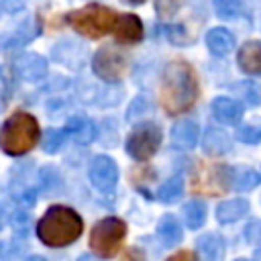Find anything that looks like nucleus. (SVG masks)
Segmentation results:
<instances>
[{"label":"nucleus","instance_id":"f257e3e1","mask_svg":"<svg viewBox=\"0 0 261 261\" xmlns=\"http://www.w3.org/2000/svg\"><path fill=\"white\" fill-rule=\"evenodd\" d=\"M198 75L188 61H171L165 65L161 75V106L167 114H181L194 106L198 100Z\"/></svg>","mask_w":261,"mask_h":261},{"label":"nucleus","instance_id":"f03ea898","mask_svg":"<svg viewBox=\"0 0 261 261\" xmlns=\"http://www.w3.org/2000/svg\"><path fill=\"white\" fill-rule=\"evenodd\" d=\"M84 230L80 214L67 206H51L37 224L39 241L47 247H67Z\"/></svg>","mask_w":261,"mask_h":261},{"label":"nucleus","instance_id":"7ed1b4c3","mask_svg":"<svg viewBox=\"0 0 261 261\" xmlns=\"http://www.w3.org/2000/svg\"><path fill=\"white\" fill-rule=\"evenodd\" d=\"M41 139L39 122L29 112H14L0 130V149L6 155L20 157L29 153Z\"/></svg>","mask_w":261,"mask_h":261},{"label":"nucleus","instance_id":"20e7f679","mask_svg":"<svg viewBox=\"0 0 261 261\" xmlns=\"http://www.w3.org/2000/svg\"><path fill=\"white\" fill-rule=\"evenodd\" d=\"M67 22L71 29H75L80 35L90 39H100L106 33L114 31L118 22V14L102 4H88L80 10H73L67 14Z\"/></svg>","mask_w":261,"mask_h":261},{"label":"nucleus","instance_id":"39448f33","mask_svg":"<svg viewBox=\"0 0 261 261\" xmlns=\"http://www.w3.org/2000/svg\"><path fill=\"white\" fill-rule=\"evenodd\" d=\"M124 237H126V224L116 216H108V218L98 220L92 226L88 245L98 257L112 259L120 251Z\"/></svg>","mask_w":261,"mask_h":261},{"label":"nucleus","instance_id":"423d86ee","mask_svg":"<svg viewBox=\"0 0 261 261\" xmlns=\"http://www.w3.org/2000/svg\"><path fill=\"white\" fill-rule=\"evenodd\" d=\"M232 186V169L224 163H200L192 177V188L198 194L218 196Z\"/></svg>","mask_w":261,"mask_h":261},{"label":"nucleus","instance_id":"0eeeda50","mask_svg":"<svg viewBox=\"0 0 261 261\" xmlns=\"http://www.w3.org/2000/svg\"><path fill=\"white\" fill-rule=\"evenodd\" d=\"M92 69L100 80L118 84L126 71V55L114 45L100 47L92 57Z\"/></svg>","mask_w":261,"mask_h":261},{"label":"nucleus","instance_id":"6e6552de","mask_svg":"<svg viewBox=\"0 0 261 261\" xmlns=\"http://www.w3.org/2000/svg\"><path fill=\"white\" fill-rule=\"evenodd\" d=\"M159 145H161V128L155 122H143L128 135L126 153L137 161H145L151 155H155Z\"/></svg>","mask_w":261,"mask_h":261},{"label":"nucleus","instance_id":"1a4fd4ad","mask_svg":"<svg viewBox=\"0 0 261 261\" xmlns=\"http://www.w3.org/2000/svg\"><path fill=\"white\" fill-rule=\"evenodd\" d=\"M88 177L94 184V188H98L100 192H110L116 186V181H118V167H116L112 157L98 155L90 163Z\"/></svg>","mask_w":261,"mask_h":261},{"label":"nucleus","instance_id":"9d476101","mask_svg":"<svg viewBox=\"0 0 261 261\" xmlns=\"http://www.w3.org/2000/svg\"><path fill=\"white\" fill-rule=\"evenodd\" d=\"M14 71L24 82H37L47 73V59L37 53H24L14 59Z\"/></svg>","mask_w":261,"mask_h":261},{"label":"nucleus","instance_id":"9b49d317","mask_svg":"<svg viewBox=\"0 0 261 261\" xmlns=\"http://www.w3.org/2000/svg\"><path fill=\"white\" fill-rule=\"evenodd\" d=\"M114 35H116V41L120 45H130V43L141 41V37H143V22H141V18L135 16V14L118 16V22L114 27Z\"/></svg>","mask_w":261,"mask_h":261},{"label":"nucleus","instance_id":"f8f14e48","mask_svg":"<svg viewBox=\"0 0 261 261\" xmlns=\"http://www.w3.org/2000/svg\"><path fill=\"white\" fill-rule=\"evenodd\" d=\"M237 61L245 73L261 75V41H247L237 53Z\"/></svg>","mask_w":261,"mask_h":261},{"label":"nucleus","instance_id":"ddd939ff","mask_svg":"<svg viewBox=\"0 0 261 261\" xmlns=\"http://www.w3.org/2000/svg\"><path fill=\"white\" fill-rule=\"evenodd\" d=\"M212 116L222 124H237L243 116V106L232 98L220 96V98H214L212 102Z\"/></svg>","mask_w":261,"mask_h":261},{"label":"nucleus","instance_id":"4468645a","mask_svg":"<svg viewBox=\"0 0 261 261\" xmlns=\"http://www.w3.org/2000/svg\"><path fill=\"white\" fill-rule=\"evenodd\" d=\"M200 139V128L194 120H181V122H175L173 128H171V145L175 149H192Z\"/></svg>","mask_w":261,"mask_h":261},{"label":"nucleus","instance_id":"2eb2a0df","mask_svg":"<svg viewBox=\"0 0 261 261\" xmlns=\"http://www.w3.org/2000/svg\"><path fill=\"white\" fill-rule=\"evenodd\" d=\"M63 135L71 137L80 145H88L96 139V126L84 116H71L63 126Z\"/></svg>","mask_w":261,"mask_h":261},{"label":"nucleus","instance_id":"dca6fc26","mask_svg":"<svg viewBox=\"0 0 261 261\" xmlns=\"http://www.w3.org/2000/svg\"><path fill=\"white\" fill-rule=\"evenodd\" d=\"M230 147H232L230 137L224 130H220V128H208L204 133V137H202V149L210 157L224 155V153L230 151Z\"/></svg>","mask_w":261,"mask_h":261},{"label":"nucleus","instance_id":"f3484780","mask_svg":"<svg viewBox=\"0 0 261 261\" xmlns=\"http://www.w3.org/2000/svg\"><path fill=\"white\" fill-rule=\"evenodd\" d=\"M206 47L210 49V53L222 57V55H228L232 49H234V37L230 31L222 29V27H216V29H210L206 33Z\"/></svg>","mask_w":261,"mask_h":261},{"label":"nucleus","instance_id":"a211bd4d","mask_svg":"<svg viewBox=\"0 0 261 261\" xmlns=\"http://www.w3.org/2000/svg\"><path fill=\"white\" fill-rule=\"evenodd\" d=\"M196 247H198L202 261H222V257H224V241H222V237H218L214 232L200 237Z\"/></svg>","mask_w":261,"mask_h":261},{"label":"nucleus","instance_id":"6ab92c4d","mask_svg":"<svg viewBox=\"0 0 261 261\" xmlns=\"http://www.w3.org/2000/svg\"><path fill=\"white\" fill-rule=\"evenodd\" d=\"M247 212H249V202H247V200H228V202L218 204V208H216V218H218V222H222V224H230V222L241 220Z\"/></svg>","mask_w":261,"mask_h":261},{"label":"nucleus","instance_id":"aec40b11","mask_svg":"<svg viewBox=\"0 0 261 261\" xmlns=\"http://www.w3.org/2000/svg\"><path fill=\"white\" fill-rule=\"evenodd\" d=\"M157 237L165 247H173L181 241V224L173 216H161L157 222Z\"/></svg>","mask_w":261,"mask_h":261},{"label":"nucleus","instance_id":"412c9836","mask_svg":"<svg viewBox=\"0 0 261 261\" xmlns=\"http://www.w3.org/2000/svg\"><path fill=\"white\" fill-rule=\"evenodd\" d=\"M259 181H261V175L253 167L239 165L232 169V188H237V190H243V192L253 190L259 186Z\"/></svg>","mask_w":261,"mask_h":261},{"label":"nucleus","instance_id":"4be33fe9","mask_svg":"<svg viewBox=\"0 0 261 261\" xmlns=\"http://www.w3.org/2000/svg\"><path fill=\"white\" fill-rule=\"evenodd\" d=\"M184 194V179L181 175H173L171 179H167L159 190H157V198L161 202H173Z\"/></svg>","mask_w":261,"mask_h":261},{"label":"nucleus","instance_id":"5701e85b","mask_svg":"<svg viewBox=\"0 0 261 261\" xmlns=\"http://www.w3.org/2000/svg\"><path fill=\"white\" fill-rule=\"evenodd\" d=\"M184 218L188 228H200L206 220V206L202 202H188L184 206Z\"/></svg>","mask_w":261,"mask_h":261},{"label":"nucleus","instance_id":"b1692460","mask_svg":"<svg viewBox=\"0 0 261 261\" xmlns=\"http://www.w3.org/2000/svg\"><path fill=\"white\" fill-rule=\"evenodd\" d=\"M237 139L247 145H257L261 141V120H251L247 124H241L237 128Z\"/></svg>","mask_w":261,"mask_h":261},{"label":"nucleus","instance_id":"393cba45","mask_svg":"<svg viewBox=\"0 0 261 261\" xmlns=\"http://www.w3.org/2000/svg\"><path fill=\"white\" fill-rule=\"evenodd\" d=\"M214 8L220 18H234L243 10V0H214Z\"/></svg>","mask_w":261,"mask_h":261},{"label":"nucleus","instance_id":"a878e982","mask_svg":"<svg viewBox=\"0 0 261 261\" xmlns=\"http://www.w3.org/2000/svg\"><path fill=\"white\" fill-rule=\"evenodd\" d=\"M63 143V130H57V128H47L43 135H41V147L47 151V153H55Z\"/></svg>","mask_w":261,"mask_h":261},{"label":"nucleus","instance_id":"bb28decb","mask_svg":"<svg viewBox=\"0 0 261 261\" xmlns=\"http://www.w3.org/2000/svg\"><path fill=\"white\" fill-rule=\"evenodd\" d=\"M237 92H239V96H243V100L247 104H257L261 100V88L257 84L241 82V84H237Z\"/></svg>","mask_w":261,"mask_h":261},{"label":"nucleus","instance_id":"cd10ccee","mask_svg":"<svg viewBox=\"0 0 261 261\" xmlns=\"http://www.w3.org/2000/svg\"><path fill=\"white\" fill-rule=\"evenodd\" d=\"M184 0H155V10L161 18H171L179 8Z\"/></svg>","mask_w":261,"mask_h":261},{"label":"nucleus","instance_id":"c85d7f7f","mask_svg":"<svg viewBox=\"0 0 261 261\" xmlns=\"http://www.w3.org/2000/svg\"><path fill=\"white\" fill-rule=\"evenodd\" d=\"M120 261H147L145 259V253L137 247H128L126 251H122V259Z\"/></svg>","mask_w":261,"mask_h":261},{"label":"nucleus","instance_id":"c756f323","mask_svg":"<svg viewBox=\"0 0 261 261\" xmlns=\"http://www.w3.org/2000/svg\"><path fill=\"white\" fill-rule=\"evenodd\" d=\"M167 261H198V257L192 251H179V253L171 255Z\"/></svg>","mask_w":261,"mask_h":261},{"label":"nucleus","instance_id":"7c9ffc66","mask_svg":"<svg viewBox=\"0 0 261 261\" xmlns=\"http://www.w3.org/2000/svg\"><path fill=\"white\" fill-rule=\"evenodd\" d=\"M4 224H6V212H4V206L0 204V230L4 228Z\"/></svg>","mask_w":261,"mask_h":261},{"label":"nucleus","instance_id":"2f4dec72","mask_svg":"<svg viewBox=\"0 0 261 261\" xmlns=\"http://www.w3.org/2000/svg\"><path fill=\"white\" fill-rule=\"evenodd\" d=\"M24 261H47L45 257H41V255H33V257H27Z\"/></svg>","mask_w":261,"mask_h":261},{"label":"nucleus","instance_id":"473e14b6","mask_svg":"<svg viewBox=\"0 0 261 261\" xmlns=\"http://www.w3.org/2000/svg\"><path fill=\"white\" fill-rule=\"evenodd\" d=\"M253 261H261V247L255 251V255H253Z\"/></svg>","mask_w":261,"mask_h":261},{"label":"nucleus","instance_id":"72a5a7b5","mask_svg":"<svg viewBox=\"0 0 261 261\" xmlns=\"http://www.w3.org/2000/svg\"><path fill=\"white\" fill-rule=\"evenodd\" d=\"M77 261H94V259H90V257H88V255H84V257H80V259H77Z\"/></svg>","mask_w":261,"mask_h":261},{"label":"nucleus","instance_id":"f704fd0d","mask_svg":"<svg viewBox=\"0 0 261 261\" xmlns=\"http://www.w3.org/2000/svg\"><path fill=\"white\" fill-rule=\"evenodd\" d=\"M130 4H141V2H145V0H128Z\"/></svg>","mask_w":261,"mask_h":261},{"label":"nucleus","instance_id":"c9c22d12","mask_svg":"<svg viewBox=\"0 0 261 261\" xmlns=\"http://www.w3.org/2000/svg\"><path fill=\"white\" fill-rule=\"evenodd\" d=\"M0 253H2V243H0Z\"/></svg>","mask_w":261,"mask_h":261},{"label":"nucleus","instance_id":"e433bc0d","mask_svg":"<svg viewBox=\"0 0 261 261\" xmlns=\"http://www.w3.org/2000/svg\"><path fill=\"white\" fill-rule=\"evenodd\" d=\"M237 261H247V259H237Z\"/></svg>","mask_w":261,"mask_h":261},{"label":"nucleus","instance_id":"4c0bfd02","mask_svg":"<svg viewBox=\"0 0 261 261\" xmlns=\"http://www.w3.org/2000/svg\"><path fill=\"white\" fill-rule=\"evenodd\" d=\"M0 14H2V4H0Z\"/></svg>","mask_w":261,"mask_h":261}]
</instances>
